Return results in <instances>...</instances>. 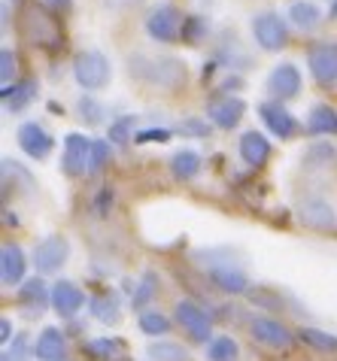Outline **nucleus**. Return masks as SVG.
I'll use <instances>...</instances> for the list:
<instances>
[{
  "label": "nucleus",
  "mask_w": 337,
  "mask_h": 361,
  "mask_svg": "<svg viewBox=\"0 0 337 361\" xmlns=\"http://www.w3.org/2000/svg\"><path fill=\"white\" fill-rule=\"evenodd\" d=\"M18 34H22L27 46L46 49V52H55V49L64 46L61 22L55 18L52 9L39 6L37 0H25L18 6Z\"/></svg>",
  "instance_id": "f257e3e1"
},
{
  "label": "nucleus",
  "mask_w": 337,
  "mask_h": 361,
  "mask_svg": "<svg viewBox=\"0 0 337 361\" xmlns=\"http://www.w3.org/2000/svg\"><path fill=\"white\" fill-rule=\"evenodd\" d=\"M131 76L140 82L161 88V92H180L185 85V64L180 58H152V55H131Z\"/></svg>",
  "instance_id": "f03ea898"
},
{
  "label": "nucleus",
  "mask_w": 337,
  "mask_h": 361,
  "mask_svg": "<svg viewBox=\"0 0 337 361\" xmlns=\"http://www.w3.org/2000/svg\"><path fill=\"white\" fill-rule=\"evenodd\" d=\"M73 79L79 82L82 92H101V88L110 85L113 79V67H110V58L97 49H85L73 58Z\"/></svg>",
  "instance_id": "7ed1b4c3"
},
{
  "label": "nucleus",
  "mask_w": 337,
  "mask_h": 361,
  "mask_svg": "<svg viewBox=\"0 0 337 361\" xmlns=\"http://www.w3.org/2000/svg\"><path fill=\"white\" fill-rule=\"evenodd\" d=\"M197 258H204V267H207V276L213 279L216 288H222L228 295H246L250 292V276L243 274L240 264H234L231 258H216V252H197Z\"/></svg>",
  "instance_id": "20e7f679"
},
{
  "label": "nucleus",
  "mask_w": 337,
  "mask_h": 361,
  "mask_svg": "<svg viewBox=\"0 0 337 361\" xmlns=\"http://www.w3.org/2000/svg\"><path fill=\"white\" fill-rule=\"evenodd\" d=\"M183 25L185 16L176 9L173 4H158L149 16H146V34L155 43H176L183 37Z\"/></svg>",
  "instance_id": "39448f33"
},
{
  "label": "nucleus",
  "mask_w": 337,
  "mask_h": 361,
  "mask_svg": "<svg viewBox=\"0 0 337 361\" xmlns=\"http://www.w3.org/2000/svg\"><path fill=\"white\" fill-rule=\"evenodd\" d=\"M252 37L264 52H280L289 46V27H286L280 13H271V9L252 16Z\"/></svg>",
  "instance_id": "423d86ee"
},
{
  "label": "nucleus",
  "mask_w": 337,
  "mask_h": 361,
  "mask_svg": "<svg viewBox=\"0 0 337 361\" xmlns=\"http://www.w3.org/2000/svg\"><path fill=\"white\" fill-rule=\"evenodd\" d=\"M307 67L322 88H337V43H331V39L313 43L307 52Z\"/></svg>",
  "instance_id": "0eeeda50"
},
{
  "label": "nucleus",
  "mask_w": 337,
  "mask_h": 361,
  "mask_svg": "<svg viewBox=\"0 0 337 361\" xmlns=\"http://www.w3.org/2000/svg\"><path fill=\"white\" fill-rule=\"evenodd\" d=\"M92 143L85 134H67L64 137V158H61V167L67 176H82L88 173V161H92Z\"/></svg>",
  "instance_id": "6e6552de"
},
{
  "label": "nucleus",
  "mask_w": 337,
  "mask_h": 361,
  "mask_svg": "<svg viewBox=\"0 0 337 361\" xmlns=\"http://www.w3.org/2000/svg\"><path fill=\"white\" fill-rule=\"evenodd\" d=\"M67 255H71V243H67V237H46L43 243L34 246V267L39 274H55V270H61Z\"/></svg>",
  "instance_id": "1a4fd4ad"
},
{
  "label": "nucleus",
  "mask_w": 337,
  "mask_h": 361,
  "mask_svg": "<svg viewBox=\"0 0 337 361\" xmlns=\"http://www.w3.org/2000/svg\"><path fill=\"white\" fill-rule=\"evenodd\" d=\"M250 334L255 343H262L267 349H289L295 334L283 322H276V319H264V316H255L250 322Z\"/></svg>",
  "instance_id": "9d476101"
},
{
  "label": "nucleus",
  "mask_w": 337,
  "mask_h": 361,
  "mask_svg": "<svg viewBox=\"0 0 337 361\" xmlns=\"http://www.w3.org/2000/svg\"><path fill=\"white\" fill-rule=\"evenodd\" d=\"M267 92H271L276 100H292V97H298V92H301V70L295 67V64H276L271 73H267Z\"/></svg>",
  "instance_id": "9b49d317"
},
{
  "label": "nucleus",
  "mask_w": 337,
  "mask_h": 361,
  "mask_svg": "<svg viewBox=\"0 0 337 361\" xmlns=\"http://www.w3.org/2000/svg\"><path fill=\"white\" fill-rule=\"evenodd\" d=\"M246 113V104L240 97H231V94H222V97H213L210 104H207V118L222 128V131H231V128L240 125V118Z\"/></svg>",
  "instance_id": "f8f14e48"
},
{
  "label": "nucleus",
  "mask_w": 337,
  "mask_h": 361,
  "mask_svg": "<svg viewBox=\"0 0 337 361\" xmlns=\"http://www.w3.org/2000/svg\"><path fill=\"white\" fill-rule=\"evenodd\" d=\"M259 116H262V122L267 125V131H271L274 137L289 140V137L298 134V118H295L280 100H267V104H262Z\"/></svg>",
  "instance_id": "ddd939ff"
},
{
  "label": "nucleus",
  "mask_w": 337,
  "mask_h": 361,
  "mask_svg": "<svg viewBox=\"0 0 337 361\" xmlns=\"http://www.w3.org/2000/svg\"><path fill=\"white\" fill-rule=\"evenodd\" d=\"M16 140H18V149H22L27 158H34V161H43V158H49V152H52V137L37 122H25L18 128Z\"/></svg>",
  "instance_id": "4468645a"
},
{
  "label": "nucleus",
  "mask_w": 337,
  "mask_h": 361,
  "mask_svg": "<svg viewBox=\"0 0 337 361\" xmlns=\"http://www.w3.org/2000/svg\"><path fill=\"white\" fill-rule=\"evenodd\" d=\"M176 322H180L197 343L210 340V316H207L204 307L192 304V300H180V304H176Z\"/></svg>",
  "instance_id": "2eb2a0df"
},
{
  "label": "nucleus",
  "mask_w": 337,
  "mask_h": 361,
  "mask_svg": "<svg viewBox=\"0 0 337 361\" xmlns=\"http://www.w3.org/2000/svg\"><path fill=\"white\" fill-rule=\"evenodd\" d=\"M82 304H85L82 288L76 283H71V279H58L52 286V307L61 319H73L79 310H82Z\"/></svg>",
  "instance_id": "dca6fc26"
},
{
  "label": "nucleus",
  "mask_w": 337,
  "mask_h": 361,
  "mask_svg": "<svg viewBox=\"0 0 337 361\" xmlns=\"http://www.w3.org/2000/svg\"><path fill=\"white\" fill-rule=\"evenodd\" d=\"M298 219L304 228L313 231H334L337 228V213L331 209V204H325L319 197H310L298 207Z\"/></svg>",
  "instance_id": "f3484780"
},
{
  "label": "nucleus",
  "mask_w": 337,
  "mask_h": 361,
  "mask_svg": "<svg viewBox=\"0 0 337 361\" xmlns=\"http://www.w3.org/2000/svg\"><path fill=\"white\" fill-rule=\"evenodd\" d=\"M25 267H27V258L22 252L18 243H4L0 249V283L4 286H18L25 279Z\"/></svg>",
  "instance_id": "a211bd4d"
},
{
  "label": "nucleus",
  "mask_w": 337,
  "mask_h": 361,
  "mask_svg": "<svg viewBox=\"0 0 337 361\" xmlns=\"http://www.w3.org/2000/svg\"><path fill=\"white\" fill-rule=\"evenodd\" d=\"M237 149H240L243 164H250V167H264L267 158H271V140L259 131H246L240 137V143H237Z\"/></svg>",
  "instance_id": "6ab92c4d"
},
{
  "label": "nucleus",
  "mask_w": 337,
  "mask_h": 361,
  "mask_svg": "<svg viewBox=\"0 0 337 361\" xmlns=\"http://www.w3.org/2000/svg\"><path fill=\"white\" fill-rule=\"evenodd\" d=\"M34 97H37V79H18L13 85H4V92H0L6 113H22Z\"/></svg>",
  "instance_id": "aec40b11"
},
{
  "label": "nucleus",
  "mask_w": 337,
  "mask_h": 361,
  "mask_svg": "<svg viewBox=\"0 0 337 361\" xmlns=\"http://www.w3.org/2000/svg\"><path fill=\"white\" fill-rule=\"evenodd\" d=\"M307 131L313 137H334L337 134V109L329 104H316L307 116Z\"/></svg>",
  "instance_id": "412c9836"
},
{
  "label": "nucleus",
  "mask_w": 337,
  "mask_h": 361,
  "mask_svg": "<svg viewBox=\"0 0 337 361\" xmlns=\"http://www.w3.org/2000/svg\"><path fill=\"white\" fill-rule=\"evenodd\" d=\"M18 300H22V307H27V313H43V310H46V304H49V300H52V292H49V288H46V283H43V279H27V283L22 286V288H18Z\"/></svg>",
  "instance_id": "4be33fe9"
},
{
  "label": "nucleus",
  "mask_w": 337,
  "mask_h": 361,
  "mask_svg": "<svg viewBox=\"0 0 337 361\" xmlns=\"http://www.w3.org/2000/svg\"><path fill=\"white\" fill-rule=\"evenodd\" d=\"M34 358L39 361H58L64 358V334L58 328H43L34 343Z\"/></svg>",
  "instance_id": "5701e85b"
},
{
  "label": "nucleus",
  "mask_w": 337,
  "mask_h": 361,
  "mask_svg": "<svg viewBox=\"0 0 337 361\" xmlns=\"http://www.w3.org/2000/svg\"><path fill=\"white\" fill-rule=\"evenodd\" d=\"M289 18L298 31H316L322 25V9L313 0H292L289 6Z\"/></svg>",
  "instance_id": "b1692460"
},
{
  "label": "nucleus",
  "mask_w": 337,
  "mask_h": 361,
  "mask_svg": "<svg viewBox=\"0 0 337 361\" xmlns=\"http://www.w3.org/2000/svg\"><path fill=\"white\" fill-rule=\"evenodd\" d=\"M171 173H173V179H180V183L195 179L197 173H201V155H197L195 149H180V152H173Z\"/></svg>",
  "instance_id": "393cba45"
},
{
  "label": "nucleus",
  "mask_w": 337,
  "mask_h": 361,
  "mask_svg": "<svg viewBox=\"0 0 337 361\" xmlns=\"http://www.w3.org/2000/svg\"><path fill=\"white\" fill-rule=\"evenodd\" d=\"M122 349H125V343L116 337H94L85 343V355L94 358V361H110V358L122 355Z\"/></svg>",
  "instance_id": "a878e982"
},
{
  "label": "nucleus",
  "mask_w": 337,
  "mask_h": 361,
  "mask_svg": "<svg viewBox=\"0 0 337 361\" xmlns=\"http://www.w3.org/2000/svg\"><path fill=\"white\" fill-rule=\"evenodd\" d=\"M92 316L97 319V322H104V325H116L118 316H122V310H118V298L110 295V292L92 298Z\"/></svg>",
  "instance_id": "bb28decb"
},
{
  "label": "nucleus",
  "mask_w": 337,
  "mask_h": 361,
  "mask_svg": "<svg viewBox=\"0 0 337 361\" xmlns=\"http://www.w3.org/2000/svg\"><path fill=\"white\" fill-rule=\"evenodd\" d=\"M331 158H334L331 143H329V140H319V143H313V146L304 149L301 164H304V170H322V167L331 164Z\"/></svg>",
  "instance_id": "cd10ccee"
},
{
  "label": "nucleus",
  "mask_w": 337,
  "mask_h": 361,
  "mask_svg": "<svg viewBox=\"0 0 337 361\" xmlns=\"http://www.w3.org/2000/svg\"><path fill=\"white\" fill-rule=\"evenodd\" d=\"M237 353H240V346H237L234 337H213L210 346H207V358L210 361H237Z\"/></svg>",
  "instance_id": "c85d7f7f"
},
{
  "label": "nucleus",
  "mask_w": 337,
  "mask_h": 361,
  "mask_svg": "<svg viewBox=\"0 0 337 361\" xmlns=\"http://www.w3.org/2000/svg\"><path fill=\"white\" fill-rule=\"evenodd\" d=\"M298 337L304 340L307 346L319 349V353H337V337L329 334V331H319V328H301Z\"/></svg>",
  "instance_id": "c756f323"
},
{
  "label": "nucleus",
  "mask_w": 337,
  "mask_h": 361,
  "mask_svg": "<svg viewBox=\"0 0 337 361\" xmlns=\"http://www.w3.org/2000/svg\"><path fill=\"white\" fill-rule=\"evenodd\" d=\"M140 331L149 334V337L167 334V331H171V319H167L161 310H143L140 313Z\"/></svg>",
  "instance_id": "7c9ffc66"
},
{
  "label": "nucleus",
  "mask_w": 337,
  "mask_h": 361,
  "mask_svg": "<svg viewBox=\"0 0 337 361\" xmlns=\"http://www.w3.org/2000/svg\"><path fill=\"white\" fill-rule=\"evenodd\" d=\"M134 128H137V116H118L116 122L110 125V143H116V146H125V143H131V140L137 137L134 134Z\"/></svg>",
  "instance_id": "2f4dec72"
},
{
  "label": "nucleus",
  "mask_w": 337,
  "mask_h": 361,
  "mask_svg": "<svg viewBox=\"0 0 337 361\" xmlns=\"http://www.w3.org/2000/svg\"><path fill=\"white\" fill-rule=\"evenodd\" d=\"M155 288H158V279H155L152 270H146L143 279H140V283H137V288H134V295H131V307H134V310H143V307L152 300Z\"/></svg>",
  "instance_id": "473e14b6"
},
{
  "label": "nucleus",
  "mask_w": 337,
  "mask_h": 361,
  "mask_svg": "<svg viewBox=\"0 0 337 361\" xmlns=\"http://www.w3.org/2000/svg\"><path fill=\"white\" fill-rule=\"evenodd\" d=\"M76 109H79V118H82L85 125H101L104 122V106L97 104L92 94H82L76 100Z\"/></svg>",
  "instance_id": "72a5a7b5"
},
{
  "label": "nucleus",
  "mask_w": 337,
  "mask_h": 361,
  "mask_svg": "<svg viewBox=\"0 0 337 361\" xmlns=\"http://www.w3.org/2000/svg\"><path fill=\"white\" fill-rule=\"evenodd\" d=\"M149 358H155V361H185L188 358V353L180 346V343H149Z\"/></svg>",
  "instance_id": "f704fd0d"
},
{
  "label": "nucleus",
  "mask_w": 337,
  "mask_h": 361,
  "mask_svg": "<svg viewBox=\"0 0 337 361\" xmlns=\"http://www.w3.org/2000/svg\"><path fill=\"white\" fill-rule=\"evenodd\" d=\"M204 37H207V22L201 16H188L185 18V25H183V43L188 46H197V43H204Z\"/></svg>",
  "instance_id": "c9c22d12"
},
{
  "label": "nucleus",
  "mask_w": 337,
  "mask_h": 361,
  "mask_svg": "<svg viewBox=\"0 0 337 361\" xmlns=\"http://www.w3.org/2000/svg\"><path fill=\"white\" fill-rule=\"evenodd\" d=\"M110 164V143L106 140H94L92 143V161H88V173H97Z\"/></svg>",
  "instance_id": "e433bc0d"
},
{
  "label": "nucleus",
  "mask_w": 337,
  "mask_h": 361,
  "mask_svg": "<svg viewBox=\"0 0 337 361\" xmlns=\"http://www.w3.org/2000/svg\"><path fill=\"white\" fill-rule=\"evenodd\" d=\"M16 55L13 49H4L0 52V79H4V85H13V76H16Z\"/></svg>",
  "instance_id": "4c0bfd02"
},
{
  "label": "nucleus",
  "mask_w": 337,
  "mask_h": 361,
  "mask_svg": "<svg viewBox=\"0 0 337 361\" xmlns=\"http://www.w3.org/2000/svg\"><path fill=\"white\" fill-rule=\"evenodd\" d=\"M167 140H171L167 128H143V131H137L134 143H167Z\"/></svg>",
  "instance_id": "58836bf2"
},
{
  "label": "nucleus",
  "mask_w": 337,
  "mask_h": 361,
  "mask_svg": "<svg viewBox=\"0 0 337 361\" xmlns=\"http://www.w3.org/2000/svg\"><path fill=\"white\" fill-rule=\"evenodd\" d=\"M180 134H188V137H210V122L204 118H185L180 125Z\"/></svg>",
  "instance_id": "ea45409f"
},
{
  "label": "nucleus",
  "mask_w": 337,
  "mask_h": 361,
  "mask_svg": "<svg viewBox=\"0 0 337 361\" xmlns=\"http://www.w3.org/2000/svg\"><path fill=\"white\" fill-rule=\"evenodd\" d=\"M25 349H27V337L18 334L13 340V349H6L4 353V361H25Z\"/></svg>",
  "instance_id": "a19ab883"
},
{
  "label": "nucleus",
  "mask_w": 337,
  "mask_h": 361,
  "mask_svg": "<svg viewBox=\"0 0 337 361\" xmlns=\"http://www.w3.org/2000/svg\"><path fill=\"white\" fill-rule=\"evenodd\" d=\"M106 9H113V13H125V9H134L137 4H143V0H101Z\"/></svg>",
  "instance_id": "79ce46f5"
},
{
  "label": "nucleus",
  "mask_w": 337,
  "mask_h": 361,
  "mask_svg": "<svg viewBox=\"0 0 337 361\" xmlns=\"http://www.w3.org/2000/svg\"><path fill=\"white\" fill-rule=\"evenodd\" d=\"M113 204V195H110V188H104L101 197H97V204H94V213L97 216H106V207Z\"/></svg>",
  "instance_id": "37998d69"
},
{
  "label": "nucleus",
  "mask_w": 337,
  "mask_h": 361,
  "mask_svg": "<svg viewBox=\"0 0 337 361\" xmlns=\"http://www.w3.org/2000/svg\"><path fill=\"white\" fill-rule=\"evenodd\" d=\"M13 340V325H9V319H0V343H9Z\"/></svg>",
  "instance_id": "c03bdc74"
},
{
  "label": "nucleus",
  "mask_w": 337,
  "mask_h": 361,
  "mask_svg": "<svg viewBox=\"0 0 337 361\" xmlns=\"http://www.w3.org/2000/svg\"><path fill=\"white\" fill-rule=\"evenodd\" d=\"M71 4H73V0H46V6L52 9V13H67Z\"/></svg>",
  "instance_id": "a18cd8bd"
},
{
  "label": "nucleus",
  "mask_w": 337,
  "mask_h": 361,
  "mask_svg": "<svg viewBox=\"0 0 337 361\" xmlns=\"http://www.w3.org/2000/svg\"><path fill=\"white\" fill-rule=\"evenodd\" d=\"M331 18H337V0H334V6H331V13H329Z\"/></svg>",
  "instance_id": "49530a36"
},
{
  "label": "nucleus",
  "mask_w": 337,
  "mask_h": 361,
  "mask_svg": "<svg viewBox=\"0 0 337 361\" xmlns=\"http://www.w3.org/2000/svg\"><path fill=\"white\" fill-rule=\"evenodd\" d=\"M58 361H64V358H58Z\"/></svg>",
  "instance_id": "de8ad7c7"
}]
</instances>
